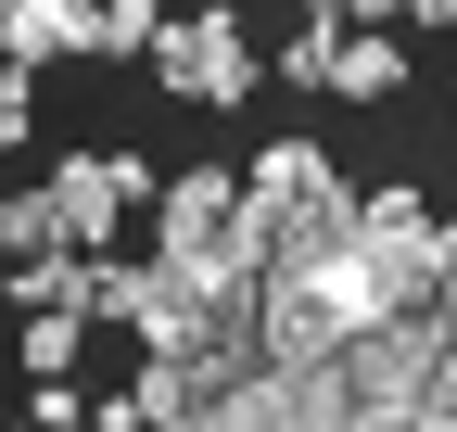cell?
I'll return each mask as SVG.
<instances>
[{
	"label": "cell",
	"mask_w": 457,
	"mask_h": 432,
	"mask_svg": "<svg viewBox=\"0 0 457 432\" xmlns=\"http://www.w3.org/2000/svg\"><path fill=\"white\" fill-rule=\"evenodd\" d=\"M343 229H356V191L330 179V153H305V140H279V153H254L242 166V216H228V242H242L267 280H293V267H318Z\"/></svg>",
	"instance_id": "6da1fadb"
},
{
	"label": "cell",
	"mask_w": 457,
	"mask_h": 432,
	"mask_svg": "<svg viewBox=\"0 0 457 432\" xmlns=\"http://www.w3.org/2000/svg\"><path fill=\"white\" fill-rule=\"evenodd\" d=\"M153 77L179 89V102H242V89H254V38H242V13H228V0H204V13H165Z\"/></svg>",
	"instance_id": "7a4b0ae2"
},
{
	"label": "cell",
	"mask_w": 457,
	"mask_h": 432,
	"mask_svg": "<svg viewBox=\"0 0 457 432\" xmlns=\"http://www.w3.org/2000/svg\"><path fill=\"white\" fill-rule=\"evenodd\" d=\"M153 179L128 166V153H64V166H51V229H64L77 254H102L114 242V216H128Z\"/></svg>",
	"instance_id": "3957f363"
},
{
	"label": "cell",
	"mask_w": 457,
	"mask_h": 432,
	"mask_svg": "<svg viewBox=\"0 0 457 432\" xmlns=\"http://www.w3.org/2000/svg\"><path fill=\"white\" fill-rule=\"evenodd\" d=\"M228 216H242V179H216V166L165 179V191H153V254H204Z\"/></svg>",
	"instance_id": "277c9868"
},
{
	"label": "cell",
	"mask_w": 457,
	"mask_h": 432,
	"mask_svg": "<svg viewBox=\"0 0 457 432\" xmlns=\"http://www.w3.org/2000/svg\"><path fill=\"white\" fill-rule=\"evenodd\" d=\"M330 89L343 102H394V89H407V51H394L381 26H343L330 38Z\"/></svg>",
	"instance_id": "5b68a950"
},
{
	"label": "cell",
	"mask_w": 457,
	"mask_h": 432,
	"mask_svg": "<svg viewBox=\"0 0 457 432\" xmlns=\"http://www.w3.org/2000/svg\"><path fill=\"white\" fill-rule=\"evenodd\" d=\"M153 38H165V0H102L89 13V64H153Z\"/></svg>",
	"instance_id": "8992f818"
},
{
	"label": "cell",
	"mask_w": 457,
	"mask_h": 432,
	"mask_svg": "<svg viewBox=\"0 0 457 432\" xmlns=\"http://www.w3.org/2000/svg\"><path fill=\"white\" fill-rule=\"evenodd\" d=\"M13 254H77L64 229H51V191H0V267Z\"/></svg>",
	"instance_id": "52a82bcc"
},
{
	"label": "cell",
	"mask_w": 457,
	"mask_h": 432,
	"mask_svg": "<svg viewBox=\"0 0 457 432\" xmlns=\"http://www.w3.org/2000/svg\"><path fill=\"white\" fill-rule=\"evenodd\" d=\"M330 38H343V26H318V13H305L293 38H279V77H293V89H330Z\"/></svg>",
	"instance_id": "ba28073f"
},
{
	"label": "cell",
	"mask_w": 457,
	"mask_h": 432,
	"mask_svg": "<svg viewBox=\"0 0 457 432\" xmlns=\"http://www.w3.org/2000/svg\"><path fill=\"white\" fill-rule=\"evenodd\" d=\"M77 331H89V318H26V369H38V382L77 369Z\"/></svg>",
	"instance_id": "9c48e42d"
},
{
	"label": "cell",
	"mask_w": 457,
	"mask_h": 432,
	"mask_svg": "<svg viewBox=\"0 0 457 432\" xmlns=\"http://www.w3.org/2000/svg\"><path fill=\"white\" fill-rule=\"evenodd\" d=\"M318 26H407V0H305Z\"/></svg>",
	"instance_id": "30bf717a"
},
{
	"label": "cell",
	"mask_w": 457,
	"mask_h": 432,
	"mask_svg": "<svg viewBox=\"0 0 457 432\" xmlns=\"http://www.w3.org/2000/svg\"><path fill=\"white\" fill-rule=\"evenodd\" d=\"M26 140V64H0V153Z\"/></svg>",
	"instance_id": "8fae6325"
},
{
	"label": "cell",
	"mask_w": 457,
	"mask_h": 432,
	"mask_svg": "<svg viewBox=\"0 0 457 432\" xmlns=\"http://www.w3.org/2000/svg\"><path fill=\"white\" fill-rule=\"evenodd\" d=\"M89 432H153V420H140L128 395H114V407H89Z\"/></svg>",
	"instance_id": "7c38bea8"
},
{
	"label": "cell",
	"mask_w": 457,
	"mask_h": 432,
	"mask_svg": "<svg viewBox=\"0 0 457 432\" xmlns=\"http://www.w3.org/2000/svg\"><path fill=\"white\" fill-rule=\"evenodd\" d=\"M407 13H432V26H457V0H407Z\"/></svg>",
	"instance_id": "4fadbf2b"
},
{
	"label": "cell",
	"mask_w": 457,
	"mask_h": 432,
	"mask_svg": "<svg viewBox=\"0 0 457 432\" xmlns=\"http://www.w3.org/2000/svg\"><path fill=\"white\" fill-rule=\"evenodd\" d=\"M77 13H102V0H77Z\"/></svg>",
	"instance_id": "5bb4252c"
}]
</instances>
